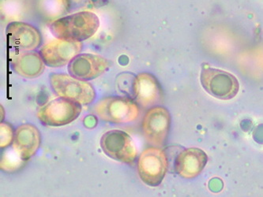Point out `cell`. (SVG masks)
<instances>
[{
    "instance_id": "11",
    "label": "cell",
    "mask_w": 263,
    "mask_h": 197,
    "mask_svg": "<svg viewBox=\"0 0 263 197\" xmlns=\"http://www.w3.org/2000/svg\"><path fill=\"white\" fill-rule=\"evenodd\" d=\"M202 83L207 92L223 100L233 98L239 89L237 80L233 75L213 68L202 70Z\"/></svg>"
},
{
    "instance_id": "2",
    "label": "cell",
    "mask_w": 263,
    "mask_h": 197,
    "mask_svg": "<svg viewBox=\"0 0 263 197\" xmlns=\"http://www.w3.org/2000/svg\"><path fill=\"white\" fill-rule=\"evenodd\" d=\"M94 113L102 121L114 124L133 123L140 114L139 104L124 96H108L94 106Z\"/></svg>"
},
{
    "instance_id": "9",
    "label": "cell",
    "mask_w": 263,
    "mask_h": 197,
    "mask_svg": "<svg viewBox=\"0 0 263 197\" xmlns=\"http://www.w3.org/2000/svg\"><path fill=\"white\" fill-rule=\"evenodd\" d=\"M111 62L98 54H79L67 65L70 76L80 80H93L109 69Z\"/></svg>"
},
{
    "instance_id": "1",
    "label": "cell",
    "mask_w": 263,
    "mask_h": 197,
    "mask_svg": "<svg viewBox=\"0 0 263 197\" xmlns=\"http://www.w3.org/2000/svg\"><path fill=\"white\" fill-rule=\"evenodd\" d=\"M100 20L91 11H81L54 21L50 30L55 37L70 42H82L95 35Z\"/></svg>"
},
{
    "instance_id": "10",
    "label": "cell",
    "mask_w": 263,
    "mask_h": 197,
    "mask_svg": "<svg viewBox=\"0 0 263 197\" xmlns=\"http://www.w3.org/2000/svg\"><path fill=\"white\" fill-rule=\"evenodd\" d=\"M82 49V42L57 39L45 44L39 53L46 66L58 68L68 65L74 57L80 54Z\"/></svg>"
},
{
    "instance_id": "16",
    "label": "cell",
    "mask_w": 263,
    "mask_h": 197,
    "mask_svg": "<svg viewBox=\"0 0 263 197\" xmlns=\"http://www.w3.org/2000/svg\"><path fill=\"white\" fill-rule=\"evenodd\" d=\"M14 129L12 126L8 123H1L0 125V147L1 148H7L13 144L14 139Z\"/></svg>"
},
{
    "instance_id": "5",
    "label": "cell",
    "mask_w": 263,
    "mask_h": 197,
    "mask_svg": "<svg viewBox=\"0 0 263 197\" xmlns=\"http://www.w3.org/2000/svg\"><path fill=\"white\" fill-rule=\"evenodd\" d=\"M82 112V105L67 98H55L38 110V119L45 126L60 127L76 121Z\"/></svg>"
},
{
    "instance_id": "7",
    "label": "cell",
    "mask_w": 263,
    "mask_h": 197,
    "mask_svg": "<svg viewBox=\"0 0 263 197\" xmlns=\"http://www.w3.org/2000/svg\"><path fill=\"white\" fill-rule=\"evenodd\" d=\"M171 117L167 109L160 106L149 108L144 115L142 130L144 137L154 147L164 146L170 133Z\"/></svg>"
},
{
    "instance_id": "4",
    "label": "cell",
    "mask_w": 263,
    "mask_h": 197,
    "mask_svg": "<svg viewBox=\"0 0 263 197\" xmlns=\"http://www.w3.org/2000/svg\"><path fill=\"white\" fill-rule=\"evenodd\" d=\"M168 167L165 151L158 147H149L144 150L137 163L139 178L149 186L155 187L162 182Z\"/></svg>"
},
{
    "instance_id": "6",
    "label": "cell",
    "mask_w": 263,
    "mask_h": 197,
    "mask_svg": "<svg viewBox=\"0 0 263 197\" xmlns=\"http://www.w3.org/2000/svg\"><path fill=\"white\" fill-rule=\"evenodd\" d=\"M101 148L109 158L130 164L138 157V149L132 136L124 131L113 129L104 133L101 138Z\"/></svg>"
},
{
    "instance_id": "15",
    "label": "cell",
    "mask_w": 263,
    "mask_h": 197,
    "mask_svg": "<svg viewBox=\"0 0 263 197\" xmlns=\"http://www.w3.org/2000/svg\"><path fill=\"white\" fill-rule=\"evenodd\" d=\"M207 156L203 151L196 148L184 150L176 157L175 170L185 179L196 177L206 164Z\"/></svg>"
},
{
    "instance_id": "8",
    "label": "cell",
    "mask_w": 263,
    "mask_h": 197,
    "mask_svg": "<svg viewBox=\"0 0 263 197\" xmlns=\"http://www.w3.org/2000/svg\"><path fill=\"white\" fill-rule=\"evenodd\" d=\"M6 36L10 49L16 52H29L40 48L41 34L32 25L22 22L10 23L6 29Z\"/></svg>"
},
{
    "instance_id": "12",
    "label": "cell",
    "mask_w": 263,
    "mask_h": 197,
    "mask_svg": "<svg viewBox=\"0 0 263 197\" xmlns=\"http://www.w3.org/2000/svg\"><path fill=\"white\" fill-rule=\"evenodd\" d=\"M41 135L34 125L26 123L16 129L13 151L22 161H27L36 155L41 147Z\"/></svg>"
},
{
    "instance_id": "13",
    "label": "cell",
    "mask_w": 263,
    "mask_h": 197,
    "mask_svg": "<svg viewBox=\"0 0 263 197\" xmlns=\"http://www.w3.org/2000/svg\"><path fill=\"white\" fill-rule=\"evenodd\" d=\"M161 89L159 83L153 75L141 73L135 77L134 101L139 106L147 107H155L161 101Z\"/></svg>"
},
{
    "instance_id": "3",
    "label": "cell",
    "mask_w": 263,
    "mask_h": 197,
    "mask_svg": "<svg viewBox=\"0 0 263 197\" xmlns=\"http://www.w3.org/2000/svg\"><path fill=\"white\" fill-rule=\"evenodd\" d=\"M49 82L51 89L59 97L81 105H89L96 98V91L89 82L76 78L70 74L52 73Z\"/></svg>"
},
{
    "instance_id": "14",
    "label": "cell",
    "mask_w": 263,
    "mask_h": 197,
    "mask_svg": "<svg viewBox=\"0 0 263 197\" xmlns=\"http://www.w3.org/2000/svg\"><path fill=\"white\" fill-rule=\"evenodd\" d=\"M10 66L19 76L36 78L43 73L45 63L40 53L16 52L11 54Z\"/></svg>"
}]
</instances>
